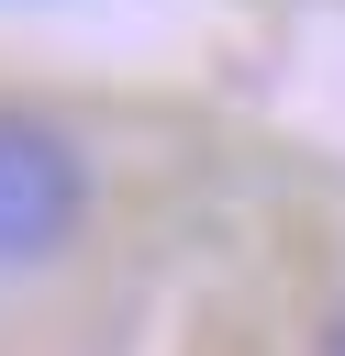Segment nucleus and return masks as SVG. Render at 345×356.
<instances>
[{"mask_svg":"<svg viewBox=\"0 0 345 356\" xmlns=\"http://www.w3.org/2000/svg\"><path fill=\"white\" fill-rule=\"evenodd\" d=\"M89 222V156L67 122L0 100V267H45Z\"/></svg>","mask_w":345,"mask_h":356,"instance_id":"f257e3e1","label":"nucleus"},{"mask_svg":"<svg viewBox=\"0 0 345 356\" xmlns=\"http://www.w3.org/2000/svg\"><path fill=\"white\" fill-rule=\"evenodd\" d=\"M334 356H345V323H334Z\"/></svg>","mask_w":345,"mask_h":356,"instance_id":"f03ea898","label":"nucleus"}]
</instances>
